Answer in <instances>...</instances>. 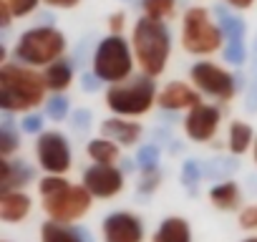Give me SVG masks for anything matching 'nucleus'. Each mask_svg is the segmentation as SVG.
Returning a JSON list of instances; mask_svg holds the SVG:
<instances>
[{
  "mask_svg": "<svg viewBox=\"0 0 257 242\" xmlns=\"http://www.w3.org/2000/svg\"><path fill=\"white\" fill-rule=\"evenodd\" d=\"M46 78L23 63H3L0 66V108L18 113L41 106L46 98Z\"/></svg>",
  "mask_w": 257,
  "mask_h": 242,
  "instance_id": "obj_1",
  "label": "nucleus"
},
{
  "mask_svg": "<svg viewBox=\"0 0 257 242\" xmlns=\"http://www.w3.org/2000/svg\"><path fill=\"white\" fill-rule=\"evenodd\" d=\"M38 192L43 199V212L51 222L73 224L88 214L93 197L83 184H71L66 177H43L38 182Z\"/></svg>",
  "mask_w": 257,
  "mask_h": 242,
  "instance_id": "obj_2",
  "label": "nucleus"
},
{
  "mask_svg": "<svg viewBox=\"0 0 257 242\" xmlns=\"http://www.w3.org/2000/svg\"><path fill=\"white\" fill-rule=\"evenodd\" d=\"M132 48H134L137 66L142 68L144 76L149 78L162 76L172 53V33L167 23L142 16L132 28Z\"/></svg>",
  "mask_w": 257,
  "mask_h": 242,
  "instance_id": "obj_3",
  "label": "nucleus"
},
{
  "mask_svg": "<svg viewBox=\"0 0 257 242\" xmlns=\"http://www.w3.org/2000/svg\"><path fill=\"white\" fill-rule=\"evenodd\" d=\"M66 51V36L53 26H36L21 33V38L13 46V56L18 63L36 68V66H51L58 58H63Z\"/></svg>",
  "mask_w": 257,
  "mask_h": 242,
  "instance_id": "obj_4",
  "label": "nucleus"
},
{
  "mask_svg": "<svg viewBox=\"0 0 257 242\" xmlns=\"http://www.w3.org/2000/svg\"><path fill=\"white\" fill-rule=\"evenodd\" d=\"M134 63H137L134 48L128 41H123V36L101 38L93 48V56H91L93 73L108 86H116V83H123L132 78Z\"/></svg>",
  "mask_w": 257,
  "mask_h": 242,
  "instance_id": "obj_5",
  "label": "nucleus"
},
{
  "mask_svg": "<svg viewBox=\"0 0 257 242\" xmlns=\"http://www.w3.org/2000/svg\"><path fill=\"white\" fill-rule=\"evenodd\" d=\"M159 98V91H157V83L154 78L139 73V76H132L123 83H116V86H108L106 91V106L113 116H144L152 111V106L157 103Z\"/></svg>",
  "mask_w": 257,
  "mask_h": 242,
  "instance_id": "obj_6",
  "label": "nucleus"
},
{
  "mask_svg": "<svg viewBox=\"0 0 257 242\" xmlns=\"http://www.w3.org/2000/svg\"><path fill=\"white\" fill-rule=\"evenodd\" d=\"M222 28L212 21V13L202 6L187 8L182 18V46L192 56H212L222 48Z\"/></svg>",
  "mask_w": 257,
  "mask_h": 242,
  "instance_id": "obj_7",
  "label": "nucleus"
},
{
  "mask_svg": "<svg viewBox=\"0 0 257 242\" xmlns=\"http://www.w3.org/2000/svg\"><path fill=\"white\" fill-rule=\"evenodd\" d=\"M189 76H192L197 91L207 93L212 98L232 101L237 93V76H232L229 71H224L222 66H217L212 61H197L189 68Z\"/></svg>",
  "mask_w": 257,
  "mask_h": 242,
  "instance_id": "obj_8",
  "label": "nucleus"
},
{
  "mask_svg": "<svg viewBox=\"0 0 257 242\" xmlns=\"http://www.w3.org/2000/svg\"><path fill=\"white\" fill-rule=\"evenodd\" d=\"M36 157L48 177H63L71 169V144L61 132H43L36 142Z\"/></svg>",
  "mask_w": 257,
  "mask_h": 242,
  "instance_id": "obj_9",
  "label": "nucleus"
},
{
  "mask_svg": "<svg viewBox=\"0 0 257 242\" xmlns=\"http://www.w3.org/2000/svg\"><path fill=\"white\" fill-rule=\"evenodd\" d=\"M83 187L91 197L111 199L123 189V169L116 164H91L83 169Z\"/></svg>",
  "mask_w": 257,
  "mask_h": 242,
  "instance_id": "obj_10",
  "label": "nucleus"
},
{
  "mask_svg": "<svg viewBox=\"0 0 257 242\" xmlns=\"http://www.w3.org/2000/svg\"><path fill=\"white\" fill-rule=\"evenodd\" d=\"M103 242H144V222L134 212H111L101 222Z\"/></svg>",
  "mask_w": 257,
  "mask_h": 242,
  "instance_id": "obj_11",
  "label": "nucleus"
},
{
  "mask_svg": "<svg viewBox=\"0 0 257 242\" xmlns=\"http://www.w3.org/2000/svg\"><path fill=\"white\" fill-rule=\"evenodd\" d=\"M219 121H222V111L212 103H199L194 106L192 111H187V118H184V134L197 142V144H204L209 139H214L217 129H219Z\"/></svg>",
  "mask_w": 257,
  "mask_h": 242,
  "instance_id": "obj_12",
  "label": "nucleus"
},
{
  "mask_svg": "<svg viewBox=\"0 0 257 242\" xmlns=\"http://www.w3.org/2000/svg\"><path fill=\"white\" fill-rule=\"evenodd\" d=\"M157 103H159L162 111L179 113V111H192L194 106H199V103H202V96H199V91L192 88L189 83L172 81V83H167V86L159 91Z\"/></svg>",
  "mask_w": 257,
  "mask_h": 242,
  "instance_id": "obj_13",
  "label": "nucleus"
},
{
  "mask_svg": "<svg viewBox=\"0 0 257 242\" xmlns=\"http://www.w3.org/2000/svg\"><path fill=\"white\" fill-rule=\"evenodd\" d=\"M101 137L118 144V147H134L142 137V124L137 121H126L121 116H111L101 121Z\"/></svg>",
  "mask_w": 257,
  "mask_h": 242,
  "instance_id": "obj_14",
  "label": "nucleus"
},
{
  "mask_svg": "<svg viewBox=\"0 0 257 242\" xmlns=\"http://www.w3.org/2000/svg\"><path fill=\"white\" fill-rule=\"evenodd\" d=\"M3 164V179H0V194L6 192H23L26 184L36 179V169L23 159H0Z\"/></svg>",
  "mask_w": 257,
  "mask_h": 242,
  "instance_id": "obj_15",
  "label": "nucleus"
},
{
  "mask_svg": "<svg viewBox=\"0 0 257 242\" xmlns=\"http://www.w3.org/2000/svg\"><path fill=\"white\" fill-rule=\"evenodd\" d=\"M33 209V202L26 192H6L0 194V219L6 224H18L23 222Z\"/></svg>",
  "mask_w": 257,
  "mask_h": 242,
  "instance_id": "obj_16",
  "label": "nucleus"
},
{
  "mask_svg": "<svg viewBox=\"0 0 257 242\" xmlns=\"http://www.w3.org/2000/svg\"><path fill=\"white\" fill-rule=\"evenodd\" d=\"M152 242H192V227L184 217H167L152 234Z\"/></svg>",
  "mask_w": 257,
  "mask_h": 242,
  "instance_id": "obj_17",
  "label": "nucleus"
},
{
  "mask_svg": "<svg viewBox=\"0 0 257 242\" xmlns=\"http://www.w3.org/2000/svg\"><path fill=\"white\" fill-rule=\"evenodd\" d=\"M209 202H212L217 209H222V212H234V209L239 207V202H242V192H239L237 182L222 179V182H217V184L209 189Z\"/></svg>",
  "mask_w": 257,
  "mask_h": 242,
  "instance_id": "obj_18",
  "label": "nucleus"
},
{
  "mask_svg": "<svg viewBox=\"0 0 257 242\" xmlns=\"http://www.w3.org/2000/svg\"><path fill=\"white\" fill-rule=\"evenodd\" d=\"M43 78H46L48 91H53V93H63V91L71 86V81H73V66H71V61L58 58L56 63H51V66L43 71Z\"/></svg>",
  "mask_w": 257,
  "mask_h": 242,
  "instance_id": "obj_19",
  "label": "nucleus"
},
{
  "mask_svg": "<svg viewBox=\"0 0 257 242\" xmlns=\"http://www.w3.org/2000/svg\"><path fill=\"white\" fill-rule=\"evenodd\" d=\"M227 142H229V152H232L234 157H239V154H244L249 147H254V132H252L249 124H244V121H232Z\"/></svg>",
  "mask_w": 257,
  "mask_h": 242,
  "instance_id": "obj_20",
  "label": "nucleus"
},
{
  "mask_svg": "<svg viewBox=\"0 0 257 242\" xmlns=\"http://www.w3.org/2000/svg\"><path fill=\"white\" fill-rule=\"evenodd\" d=\"M86 154L93 159V164H116L118 162V144H113L103 137H96L88 142Z\"/></svg>",
  "mask_w": 257,
  "mask_h": 242,
  "instance_id": "obj_21",
  "label": "nucleus"
},
{
  "mask_svg": "<svg viewBox=\"0 0 257 242\" xmlns=\"http://www.w3.org/2000/svg\"><path fill=\"white\" fill-rule=\"evenodd\" d=\"M214 16H217V26L222 28L227 41H242L244 38V23L234 13H229L224 6H214Z\"/></svg>",
  "mask_w": 257,
  "mask_h": 242,
  "instance_id": "obj_22",
  "label": "nucleus"
},
{
  "mask_svg": "<svg viewBox=\"0 0 257 242\" xmlns=\"http://www.w3.org/2000/svg\"><path fill=\"white\" fill-rule=\"evenodd\" d=\"M41 242H81V237L73 224H58L48 219L41 227Z\"/></svg>",
  "mask_w": 257,
  "mask_h": 242,
  "instance_id": "obj_23",
  "label": "nucleus"
},
{
  "mask_svg": "<svg viewBox=\"0 0 257 242\" xmlns=\"http://www.w3.org/2000/svg\"><path fill=\"white\" fill-rule=\"evenodd\" d=\"M142 8H144V16L147 18L159 21V23H167L169 18H174L177 0H142Z\"/></svg>",
  "mask_w": 257,
  "mask_h": 242,
  "instance_id": "obj_24",
  "label": "nucleus"
},
{
  "mask_svg": "<svg viewBox=\"0 0 257 242\" xmlns=\"http://www.w3.org/2000/svg\"><path fill=\"white\" fill-rule=\"evenodd\" d=\"M46 116L53 118V121H66V118L71 116V101H68V96L53 93V96L46 101Z\"/></svg>",
  "mask_w": 257,
  "mask_h": 242,
  "instance_id": "obj_25",
  "label": "nucleus"
},
{
  "mask_svg": "<svg viewBox=\"0 0 257 242\" xmlns=\"http://www.w3.org/2000/svg\"><path fill=\"white\" fill-rule=\"evenodd\" d=\"M202 164L197 162V159H187L184 164H182V184L194 194L197 192V184L202 182Z\"/></svg>",
  "mask_w": 257,
  "mask_h": 242,
  "instance_id": "obj_26",
  "label": "nucleus"
},
{
  "mask_svg": "<svg viewBox=\"0 0 257 242\" xmlns=\"http://www.w3.org/2000/svg\"><path fill=\"white\" fill-rule=\"evenodd\" d=\"M222 58L229 63V66H242L247 61V48L242 41H227L224 48H222Z\"/></svg>",
  "mask_w": 257,
  "mask_h": 242,
  "instance_id": "obj_27",
  "label": "nucleus"
},
{
  "mask_svg": "<svg viewBox=\"0 0 257 242\" xmlns=\"http://www.w3.org/2000/svg\"><path fill=\"white\" fill-rule=\"evenodd\" d=\"M137 164L142 172L147 169H159V147L157 144H144L139 152H137Z\"/></svg>",
  "mask_w": 257,
  "mask_h": 242,
  "instance_id": "obj_28",
  "label": "nucleus"
},
{
  "mask_svg": "<svg viewBox=\"0 0 257 242\" xmlns=\"http://www.w3.org/2000/svg\"><path fill=\"white\" fill-rule=\"evenodd\" d=\"M159 184H162V172L159 169H147V172H142V177L137 182V192L139 194H154L159 189Z\"/></svg>",
  "mask_w": 257,
  "mask_h": 242,
  "instance_id": "obj_29",
  "label": "nucleus"
},
{
  "mask_svg": "<svg viewBox=\"0 0 257 242\" xmlns=\"http://www.w3.org/2000/svg\"><path fill=\"white\" fill-rule=\"evenodd\" d=\"M21 147V137L13 129H0V159H11V154Z\"/></svg>",
  "mask_w": 257,
  "mask_h": 242,
  "instance_id": "obj_30",
  "label": "nucleus"
},
{
  "mask_svg": "<svg viewBox=\"0 0 257 242\" xmlns=\"http://www.w3.org/2000/svg\"><path fill=\"white\" fill-rule=\"evenodd\" d=\"M0 3H6L16 18H23V16H31L38 8L41 0H0Z\"/></svg>",
  "mask_w": 257,
  "mask_h": 242,
  "instance_id": "obj_31",
  "label": "nucleus"
},
{
  "mask_svg": "<svg viewBox=\"0 0 257 242\" xmlns=\"http://www.w3.org/2000/svg\"><path fill=\"white\" fill-rule=\"evenodd\" d=\"M43 116L41 113H26L23 118H21V129H23V134H31V137H41L43 134Z\"/></svg>",
  "mask_w": 257,
  "mask_h": 242,
  "instance_id": "obj_32",
  "label": "nucleus"
},
{
  "mask_svg": "<svg viewBox=\"0 0 257 242\" xmlns=\"http://www.w3.org/2000/svg\"><path fill=\"white\" fill-rule=\"evenodd\" d=\"M239 227L242 229H249V232H254L257 229V204H247V207H242L239 209Z\"/></svg>",
  "mask_w": 257,
  "mask_h": 242,
  "instance_id": "obj_33",
  "label": "nucleus"
},
{
  "mask_svg": "<svg viewBox=\"0 0 257 242\" xmlns=\"http://www.w3.org/2000/svg\"><path fill=\"white\" fill-rule=\"evenodd\" d=\"M91 111L88 108H76L73 113H71V127L76 129V132H88V127H91Z\"/></svg>",
  "mask_w": 257,
  "mask_h": 242,
  "instance_id": "obj_34",
  "label": "nucleus"
},
{
  "mask_svg": "<svg viewBox=\"0 0 257 242\" xmlns=\"http://www.w3.org/2000/svg\"><path fill=\"white\" fill-rule=\"evenodd\" d=\"M101 83H103V81H101V78H98V76H96L93 71H91V73H83V76H81V88H83V91H88V93L98 91V88H101Z\"/></svg>",
  "mask_w": 257,
  "mask_h": 242,
  "instance_id": "obj_35",
  "label": "nucleus"
},
{
  "mask_svg": "<svg viewBox=\"0 0 257 242\" xmlns=\"http://www.w3.org/2000/svg\"><path fill=\"white\" fill-rule=\"evenodd\" d=\"M43 6H48V8H61V11H71V8H76V6H81V0H41Z\"/></svg>",
  "mask_w": 257,
  "mask_h": 242,
  "instance_id": "obj_36",
  "label": "nucleus"
},
{
  "mask_svg": "<svg viewBox=\"0 0 257 242\" xmlns=\"http://www.w3.org/2000/svg\"><path fill=\"white\" fill-rule=\"evenodd\" d=\"M123 23H126V16H123V13H113V16L108 18L111 36H121V31H123Z\"/></svg>",
  "mask_w": 257,
  "mask_h": 242,
  "instance_id": "obj_37",
  "label": "nucleus"
},
{
  "mask_svg": "<svg viewBox=\"0 0 257 242\" xmlns=\"http://www.w3.org/2000/svg\"><path fill=\"white\" fill-rule=\"evenodd\" d=\"M11 18H16V16L11 13V8H8L6 3H0V26L8 28V26H11Z\"/></svg>",
  "mask_w": 257,
  "mask_h": 242,
  "instance_id": "obj_38",
  "label": "nucleus"
},
{
  "mask_svg": "<svg viewBox=\"0 0 257 242\" xmlns=\"http://www.w3.org/2000/svg\"><path fill=\"white\" fill-rule=\"evenodd\" d=\"M252 3L254 0H224V6H229L234 11H247V8H252Z\"/></svg>",
  "mask_w": 257,
  "mask_h": 242,
  "instance_id": "obj_39",
  "label": "nucleus"
},
{
  "mask_svg": "<svg viewBox=\"0 0 257 242\" xmlns=\"http://www.w3.org/2000/svg\"><path fill=\"white\" fill-rule=\"evenodd\" d=\"M73 227H76V232H78L81 242H96V239H93V234H91V229H88L86 224H73Z\"/></svg>",
  "mask_w": 257,
  "mask_h": 242,
  "instance_id": "obj_40",
  "label": "nucleus"
},
{
  "mask_svg": "<svg viewBox=\"0 0 257 242\" xmlns=\"http://www.w3.org/2000/svg\"><path fill=\"white\" fill-rule=\"evenodd\" d=\"M239 242H257V234H252V237H244V239H239Z\"/></svg>",
  "mask_w": 257,
  "mask_h": 242,
  "instance_id": "obj_41",
  "label": "nucleus"
},
{
  "mask_svg": "<svg viewBox=\"0 0 257 242\" xmlns=\"http://www.w3.org/2000/svg\"><path fill=\"white\" fill-rule=\"evenodd\" d=\"M254 164H257V139H254Z\"/></svg>",
  "mask_w": 257,
  "mask_h": 242,
  "instance_id": "obj_42",
  "label": "nucleus"
},
{
  "mask_svg": "<svg viewBox=\"0 0 257 242\" xmlns=\"http://www.w3.org/2000/svg\"><path fill=\"white\" fill-rule=\"evenodd\" d=\"M254 51H257V41H254Z\"/></svg>",
  "mask_w": 257,
  "mask_h": 242,
  "instance_id": "obj_43",
  "label": "nucleus"
},
{
  "mask_svg": "<svg viewBox=\"0 0 257 242\" xmlns=\"http://www.w3.org/2000/svg\"><path fill=\"white\" fill-rule=\"evenodd\" d=\"M3 242H8V239H3Z\"/></svg>",
  "mask_w": 257,
  "mask_h": 242,
  "instance_id": "obj_44",
  "label": "nucleus"
}]
</instances>
